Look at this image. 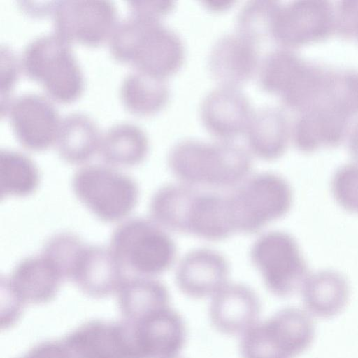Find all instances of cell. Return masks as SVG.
Wrapping results in <instances>:
<instances>
[{
  "mask_svg": "<svg viewBox=\"0 0 358 358\" xmlns=\"http://www.w3.org/2000/svg\"><path fill=\"white\" fill-rule=\"evenodd\" d=\"M109 50L116 60L164 79L177 73L185 57L184 44L176 32L160 20L132 15L116 25Z\"/></svg>",
  "mask_w": 358,
  "mask_h": 358,
  "instance_id": "cell-1",
  "label": "cell"
},
{
  "mask_svg": "<svg viewBox=\"0 0 358 358\" xmlns=\"http://www.w3.org/2000/svg\"><path fill=\"white\" fill-rule=\"evenodd\" d=\"M168 164L173 174L185 185L225 188L246 178L252 160L243 148L231 141L186 139L171 148Z\"/></svg>",
  "mask_w": 358,
  "mask_h": 358,
  "instance_id": "cell-2",
  "label": "cell"
},
{
  "mask_svg": "<svg viewBox=\"0 0 358 358\" xmlns=\"http://www.w3.org/2000/svg\"><path fill=\"white\" fill-rule=\"evenodd\" d=\"M24 75L41 83L52 100L69 103L81 94L83 79L69 42L55 33L31 40L21 56Z\"/></svg>",
  "mask_w": 358,
  "mask_h": 358,
  "instance_id": "cell-3",
  "label": "cell"
},
{
  "mask_svg": "<svg viewBox=\"0 0 358 358\" xmlns=\"http://www.w3.org/2000/svg\"><path fill=\"white\" fill-rule=\"evenodd\" d=\"M110 248L124 268L142 275H157L174 262L176 248L169 235L155 221L132 218L113 231Z\"/></svg>",
  "mask_w": 358,
  "mask_h": 358,
  "instance_id": "cell-4",
  "label": "cell"
},
{
  "mask_svg": "<svg viewBox=\"0 0 358 358\" xmlns=\"http://www.w3.org/2000/svg\"><path fill=\"white\" fill-rule=\"evenodd\" d=\"M72 187L78 200L106 222L125 218L138 200V187L134 180L108 165L80 168L73 176Z\"/></svg>",
  "mask_w": 358,
  "mask_h": 358,
  "instance_id": "cell-5",
  "label": "cell"
},
{
  "mask_svg": "<svg viewBox=\"0 0 358 358\" xmlns=\"http://www.w3.org/2000/svg\"><path fill=\"white\" fill-rule=\"evenodd\" d=\"M229 197L236 231L248 234L284 217L293 202L289 182L271 172L253 176Z\"/></svg>",
  "mask_w": 358,
  "mask_h": 358,
  "instance_id": "cell-6",
  "label": "cell"
},
{
  "mask_svg": "<svg viewBox=\"0 0 358 358\" xmlns=\"http://www.w3.org/2000/svg\"><path fill=\"white\" fill-rule=\"evenodd\" d=\"M250 258L268 287L281 295L301 289L310 274L298 243L287 232L261 235L251 248Z\"/></svg>",
  "mask_w": 358,
  "mask_h": 358,
  "instance_id": "cell-7",
  "label": "cell"
},
{
  "mask_svg": "<svg viewBox=\"0 0 358 358\" xmlns=\"http://www.w3.org/2000/svg\"><path fill=\"white\" fill-rule=\"evenodd\" d=\"M52 13L55 33L69 42L97 45L110 37L116 27L117 11L110 1H56Z\"/></svg>",
  "mask_w": 358,
  "mask_h": 358,
  "instance_id": "cell-8",
  "label": "cell"
},
{
  "mask_svg": "<svg viewBox=\"0 0 358 358\" xmlns=\"http://www.w3.org/2000/svg\"><path fill=\"white\" fill-rule=\"evenodd\" d=\"M335 28L331 3L296 1L280 6L271 38L285 48H292L325 38Z\"/></svg>",
  "mask_w": 358,
  "mask_h": 358,
  "instance_id": "cell-9",
  "label": "cell"
},
{
  "mask_svg": "<svg viewBox=\"0 0 358 358\" xmlns=\"http://www.w3.org/2000/svg\"><path fill=\"white\" fill-rule=\"evenodd\" d=\"M6 114L17 141L25 148L42 151L55 144L58 113L45 97L24 93L10 100Z\"/></svg>",
  "mask_w": 358,
  "mask_h": 358,
  "instance_id": "cell-10",
  "label": "cell"
},
{
  "mask_svg": "<svg viewBox=\"0 0 358 358\" xmlns=\"http://www.w3.org/2000/svg\"><path fill=\"white\" fill-rule=\"evenodd\" d=\"M254 111L248 97L238 88L220 86L202 101L200 115L206 129L220 141L245 133Z\"/></svg>",
  "mask_w": 358,
  "mask_h": 358,
  "instance_id": "cell-11",
  "label": "cell"
},
{
  "mask_svg": "<svg viewBox=\"0 0 358 358\" xmlns=\"http://www.w3.org/2000/svg\"><path fill=\"white\" fill-rule=\"evenodd\" d=\"M257 45L240 34H226L213 45L210 71L220 86L239 88L258 71Z\"/></svg>",
  "mask_w": 358,
  "mask_h": 358,
  "instance_id": "cell-12",
  "label": "cell"
},
{
  "mask_svg": "<svg viewBox=\"0 0 358 358\" xmlns=\"http://www.w3.org/2000/svg\"><path fill=\"white\" fill-rule=\"evenodd\" d=\"M349 115L327 101L301 112L292 130L294 143L303 152L334 147L343 139Z\"/></svg>",
  "mask_w": 358,
  "mask_h": 358,
  "instance_id": "cell-13",
  "label": "cell"
},
{
  "mask_svg": "<svg viewBox=\"0 0 358 358\" xmlns=\"http://www.w3.org/2000/svg\"><path fill=\"white\" fill-rule=\"evenodd\" d=\"M236 231L229 196L194 189L187 205L183 234L220 241Z\"/></svg>",
  "mask_w": 358,
  "mask_h": 358,
  "instance_id": "cell-14",
  "label": "cell"
},
{
  "mask_svg": "<svg viewBox=\"0 0 358 358\" xmlns=\"http://www.w3.org/2000/svg\"><path fill=\"white\" fill-rule=\"evenodd\" d=\"M290 133L286 115L280 109L273 106L254 111L245 131L250 151L267 161L278 159L285 153Z\"/></svg>",
  "mask_w": 358,
  "mask_h": 358,
  "instance_id": "cell-15",
  "label": "cell"
},
{
  "mask_svg": "<svg viewBox=\"0 0 358 358\" xmlns=\"http://www.w3.org/2000/svg\"><path fill=\"white\" fill-rule=\"evenodd\" d=\"M301 290L303 303L308 313L322 319L341 313L350 297V287L346 279L331 270L310 273Z\"/></svg>",
  "mask_w": 358,
  "mask_h": 358,
  "instance_id": "cell-16",
  "label": "cell"
},
{
  "mask_svg": "<svg viewBox=\"0 0 358 358\" xmlns=\"http://www.w3.org/2000/svg\"><path fill=\"white\" fill-rule=\"evenodd\" d=\"M229 264L218 252L208 248L191 250L180 260L176 271L180 286L193 294L211 291L222 284Z\"/></svg>",
  "mask_w": 358,
  "mask_h": 358,
  "instance_id": "cell-17",
  "label": "cell"
},
{
  "mask_svg": "<svg viewBox=\"0 0 358 358\" xmlns=\"http://www.w3.org/2000/svg\"><path fill=\"white\" fill-rule=\"evenodd\" d=\"M101 138L99 128L91 118L72 113L60 120L55 145L63 160L80 164L99 152Z\"/></svg>",
  "mask_w": 358,
  "mask_h": 358,
  "instance_id": "cell-18",
  "label": "cell"
},
{
  "mask_svg": "<svg viewBox=\"0 0 358 358\" xmlns=\"http://www.w3.org/2000/svg\"><path fill=\"white\" fill-rule=\"evenodd\" d=\"M124 269L110 248L83 245L70 276L88 289L103 290L120 279Z\"/></svg>",
  "mask_w": 358,
  "mask_h": 358,
  "instance_id": "cell-19",
  "label": "cell"
},
{
  "mask_svg": "<svg viewBox=\"0 0 358 358\" xmlns=\"http://www.w3.org/2000/svg\"><path fill=\"white\" fill-rule=\"evenodd\" d=\"M148 140L136 125L121 123L101 136L99 153L108 166L128 167L142 162L148 152Z\"/></svg>",
  "mask_w": 358,
  "mask_h": 358,
  "instance_id": "cell-20",
  "label": "cell"
},
{
  "mask_svg": "<svg viewBox=\"0 0 358 358\" xmlns=\"http://www.w3.org/2000/svg\"><path fill=\"white\" fill-rule=\"evenodd\" d=\"M120 93L124 107L141 116L160 111L169 99V88L165 79L137 71L124 78Z\"/></svg>",
  "mask_w": 358,
  "mask_h": 358,
  "instance_id": "cell-21",
  "label": "cell"
},
{
  "mask_svg": "<svg viewBox=\"0 0 358 358\" xmlns=\"http://www.w3.org/2000/svg\"><path fill=\"white\" fill-rule=\"evenodd\" d=\"M40 181L38 170L26 155L12 150L0 152V195L24 197L33 194Z\"/></svg>",
  "mask_w": 358,
  "mask_h": 358,
  "instance_id": "cell-22",
  "label": "cell"
},
{
  "mask_svg": "<svg viewBox=\"0 0 358 358\" xmlns=\"http://www.w3.org/2000/svg\"><path fill=\"white\" fill-rule=\"evenodd\" d=\"M303 61L286 48L270 52L259 63L258 80L262 90L280 95Z\"/></svg>",
  "mask_w": 358,
  "mask_h": 358,
  "instance_id": "cell-23",
  "label": "cell"
},
{
  "mask_svg": "<svg viewBox=\"0 0 358 358\" xmlns=\"http://www.w3.org/2000/svg\"><path fill=\"white\" fill-rule=\"evenodd\" d=\"M280 7L275 1H248L238 15L237 33L256 45L271 38Z\"/></svg>",
  "mask_w": 358,
  "mask_h": 358,
  "instance_id": "cell-24",
  "label": "cell"
},
{
  "mask_svg": "<svg viewBox=\"0 0 358 358\" xmlns=\"http://www.w3.org/2000/svg\"><path fill=\"white\" fill-rule=\"evenodd\" d=\"M62 276L56 264L43 252L20 262L12 274L18 285L39 291L51 289Z\"/></svg>",
  "mask_w": 358,
  "mask_h": 358,
  "instance_id": "cell-25",
  "label": "cell"
},
{
  "mask_svg": "<svg viewBox=\"0 0 358 358\" xmlns=\"http://www.w3.org/2000/svg\"><path fill=\"white\" fill-rule=\"evenodd\" d=\"M83 245L76 235L61 232L47 241L42 252L56 264L63 276H70L74 261Z\"/></svg>",
  "mask_w": 358,
  "mask_h": 358,
  "instance_id": "cell-26",
  "label": "cell"
},
{
  "mask_svg": "<svg viewBox=\"0 0 358 358\" xmlns=\"http://www.w3.org/2000/svg\"><path fill=\"white\" fill-rule=\"evenodd\" d=\"M331 192L345 210L358 214V163L341 166L331 179Z\"/></svg>",
  "mask_w": 358,
  "mask_h": 358,
  "instance_id": "cell-27",
  "label": "cell"
},
{
  "mask_svg": "<svg viewBox=\"0 0 358 358\" xmlns=\"http://www.w3.org/2000/svg\"><path fill=\"white\" fill-rule=\"evenodd\" d=\"M327 100L349 116L358 113V72L335 73Z\"/></svg>",
  "mask_w": 358,
  "mask_h": 358,
  "instance_id": "cell-28",
  "label": "cell"
},
{
  "mask_svg": "<svg viewBox=\"0 0 358 358\" xmlns=\"http://www.w3.org/2000/svg\"><path fill=\"white\" fill-rule=\"evenodd\" d=\"M1 61L0 112L2 117L10 100L9 93L18 77L20 66L14 52L6 45L1 46Z\"/></svg>",
  "mask_w": 358,
  "mask_h": 358,
  "instance_id": "cell-29",
  "label": "cell"
},
{
  "mask_svg": "<svg viewBox=\"0 0 358 358\" xmlns=\"http://www.w3.org/2000/svg\"><path fill=\"white\" fill-rule=\"evenodd\" d=\"M128 8L132 16L160 20L174 7L171 1H129Z\"/></svg>",
  "mask_w": 358,
  "mask_h": 358,
  "instance_id": "cell-30",
  "label": "cell"
},
{
  "mask_svg": "<svg viewBox=\"0 0 358 358\" xmlns=\"http://www.w3.org/2000/svg\"><path fill=\"white\" fill-rule=\"evenodd\" d=\"M336 27L345 37L358 38V1H342L338 7Z\"/></svg>",
  "mask_w": 358,
  "mask_h": 358,
  "instance_id": "cell-31",
  "label": "cell"
},
{
  "mask_svg": "<svg viewBox=\"0 0 358 358\" xmlns=\"http://www.w3.org/2000/svg\"><path fill=\"white\" fill-rule=\"evenodd\" d=\"M349 147L352 155L358 163V125L351 134Z\"/></svg>",
  "mask_w": 358,
  "mask_h": 358,
  "instance_id": "cell-32",
  "label": "cell"
}]
</instances>
